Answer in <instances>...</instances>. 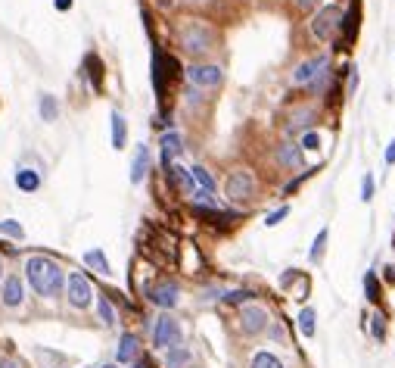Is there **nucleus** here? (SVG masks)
I'll use <instances>...</instances> for the list:
<instances>
[{"instance_id": "obj_24", "label": "nucleus", "mask_w": 395, "mask_h": 368, "mask_svg": "<svg viewBox=\"0 0 395 368\" xmlns=\"http://www.w3.org/2000/svg\"><path fill=\"white\" fill-rule=\"evenodd\" d=\"M84 265H91V269H93V272H100V275H109V272H113V269H109V259H106V253H103V250H97V247L84 253Z\"/></svg>"}, {"instance_id": "obj_28", "label": "nucleus", "mask_w": 395, "mask_h": 368, "mask_svg": "<svg viewBox=\"0 0 395 368\" xmlns=\"http://www.w3.org/2000/svg\"><path fill=\"white\" fill-rule=\"evenodd\" d=\"M252 368H283V362L274 353H268V349H262V353L252 356Z\"/></svg>"}, {"instance_id": "obj_4", "label": "nucleus", "mask_w": 395, "mask_h": 368, "mask_svg": "<svg viewBox=\"0 0 395 368\" xmlns=\"http://www.w3.org/2000/svg\"><path fill=\"white\" fill-rule=\"evenodd\" d=\"M93 284L88 281V275H81V272H72V275L66 278V287H63V297H66V303L72 306V309H88V306L93 303Z\"/></svg>"}, {"instance_id": "obj_37", "label": "nucleus", "mask_w": 395, "mask_h": 368, "mask_svg": "<svg viewBox=\"0 0 395 368\" xmlns=\"http://www.w3.org/2000/svg\"><path fill=\"white\" fill-rule=\"evenodd\" d=\"M386 166H395V138L389 141V147H386Z\"/></svg>"}, {"instance_id": "obj_30", "label": "nucleus", "mask_w": 395, "mask_h": 368, "mask_svg": "<svg viewBox=\"0 0 395 368\" xmlns=\"http://www.w3.org/2000/svg\"><path fill=\"white\" fill-rule=\"evenodd\" d=\"M0 234H6V237H16V241H22V237H25V228L19 225V222L6 219V222H0Z\"/></svg>"}, {"instance_id": "obj_1", "label": "nucleus", "mask_w": 395, "mask_h": 368, "mask_svg": "<svg viewBox=\"0 0 395 368\" xmlns=\"http://www.w3.org/2000/svg\"><path fill=\"white\" fill-rule=\"evenodd\" d=\"M22 272H25V281H29V287L41 299H56L59 294H63L66 272H63V265H59L56 259H50V256H41V253L29 256Z\"/></svg>"}, {"instance_id": "obj_15", "label": "nucleus", "mask_w": 395, "mask_h": 368, "mask_svg": "<svg viewBox=\"0 0 395 368\" xmlns=\"http://www.w3.org/2000/svg\"><path fill=\"white\" fill-rule=\"evenodd\" d=\"M150 172V147L147 144H137L134 159H131V184H140Z\"/></svg>"}, {"instance_id": "obj_25", "label": "nucleus", "mask_w": 395, "mask_h": 368, "mask_svg": "<svg viewBox=\"0 0 395 368\" xmlns=\"http://www.w3.org/2000/svg\"><path fill=\"white\" fill-rule=\"evenodd\" d=\"M97 315H100V322L106 324V328H113V324L118 322V312H116V306L109 303L106 297H97Z\"/></svg>"}, {"instance_id": "obj_36", "label": "nucleus", "mask_w": 395, "mask_h": 368, "mask_svg": "<svg viewBox=\"0 0 395 368\" xmlns=\"http://www.w3.org/2000/svg\"><path fill=\"white\" fill-rule=\"evenodd\" d=\"M358 91V69L349 72V84H346V94H355Z\"/></svg>"}, {"instance_id": "obj_35", "label": "nucleus", "mask_w": 395, "mask_h": 368, "mask_svg": "<svg viewBox=\"0 0 395 368\" xmlns=\"http://www.w3.org/2000/svg\"><path fill=\"white\" fill-rule=\"evenodd\" d=\"M371 197H374V175L367 172V175L361 178V200L367 203V200H371Z\"/></svg>"}, {"instance_id": "obj_2", "label": "nucleus", "mask_w": 395, "mask_h": 368, "mask_svg": "<svg viewBox=\"0 0 395 368\" xmlns=\"http://www.w3.org/2000/svg\"><path fill=\"white\" fill-rule=\"evenodd\" d=\"M175 35L187 56H205L215 47V31L202 19H196V16H187V19L178 22Z\"/></svg>"}, {"instance_id": "obj_6", "label": "nucleus", "mask_w": 395, "mask_h": 368, "mask_svg": "<svg viewBox=\"0 0 395 368\" xmlns=\"http://www.w3.org/2000/svg\"><path fill=\"white\" fill-rule=\"evenodd\" d=\"M184 344V331H181V322L175 315L162 312L156 324H153V347L156 349H171V347H181Z\"/></svg>"}, {"instance_id": "obj_26", "label": "nucleus", "mask_w": 395, "mask_h": 368, "mask_svg": "<svg viewBox=\"0 0 395 368\" xmlns=\"http://www.w3.org/2000/svg\"><path fill=\"white\" fill-rule=\"evenodd\" d=\"M342 25H346V35H342L346 44H342V47H349V41L355 38V31H358V6H352L349 13H342Z\"/></svg>"}, {"instance_id": "obj_40", "label": "nucleus", "mask_w": 395, "mask_h": 368, "mask_svg": "<svg viewBox=\"0 0 395 368\" xmlns=\"http://www.w3.org/2000/svg\"><path fill=\"white\" fill-rule=\"evenodd\" d=\"M293 4L299 6V10H312V6L317 4V0H293Z\"/></svg>"}, {"instance_id": "obj_33", "label": "nucleus", "mask_w": 395, "mask_h": 368, "mask_svg": "<svg viewBox=\"0 0 395 368\" xmlns=\"http://www.w3.org/2000/svg\"><path fill=\"white\" fill-rule=\"evenodd\" d=\"M364 290H367V299H371V303L380 299V287H376V275H374V272L364 278Z\"/></svg>"}, {"instance_id": "obj_46", "label": "nucleus", "mask_w": 395, "mask_h": 368, "mask_svg": "<svg viewBox=\"0 0 395 368\" xmlns=\"http://www.w3.org/2000/svg\"><path fill=\"white\" fill-rule=\"evenodd\" d=\"M103 368H116V365H103Z\"/></svg>"}, {"instance_id": "obj_19", "label": "nucleus", "mask_w": 395, "mask_h": 368, "mask_svg": "<svg viewBox=\"0 0 395 368\" xmlns=\"http://www.w3.org/2000/svg\"><path fill=\"white\" fill-rule=\"evenodd\" d=\"M84 72H88V79H91V88L93 91H103V59L97 56V54H88V59H84Z\"/></svg>"}, {"instance_id": "obj_29", "label": "nucleus", "mask_w": 395, "mask_h": 368, "mask_svg": "<svg viewBox=\"0 0 395 368\" xmlns=\"http://www.w3.org/2000/svg\"><path fill=\"white\" fill-rule=\"evenodd\" d=\"M327 237H330V231H327V228L317 231L314 247H312V253H308V259H312V262H321V253H324V244H327Z\"/></svg>"}, {"instance_id": "obj_44", "label": "nucleus", "mask_w": 395, "mask_h": 368, "mask_svg": "<svg viewBox=\"0 0 395 368\" xmlns=\"http://www.w3.org/2000/svg\"><path fill=\"white\" fill-rule=\"evenodd\" d=\"M187 4H205V0H187Z\"/></svg>"}, {"instance_id": "obj_12", "label": "nucleus", "mask_w": 395, "mask_h": 368, "mask_svg": "<svg viewBox=\"0 0 395 368\" xmlns=\"http://www.w3.org/2000/svg\"><path fill=\"white\" fill-rule=\"evenodd\" d=\"M159 144H162V166H171L175 156L184 153V134L181 131H165L159 138Z\"/></svg>"}, {"instance_id": "obj_10", "label": "nucleus", "mask_w": 395, "mask_h": 368, "mask_svg": "<svg viewBox=\"0 0 395 368\" xmlns=\"http://www.w3.org/2000/svg\"><path fill=\"white\" fill-rule=\"evenodd\" d=\"M147 299L153 306H159V309L168 312L181 303V287H178L175 281H156L153 287H147Z\"/></svg>"}, {"instance_id": "obj_20", "label": "nucleus", "mask_w": 395, "mask_h": 368, "mask_svg": "<svg viewBox=\"0 0 395 368\" xmlns=\"http://www.w3.org/2000/svg\"><path fill=\"white\" fill-rule=\"evenodd\" d=\"M190 362H193V353H190V349H187L184 344L165 349V368H187Z\"/></svg>"}, {"instance_id": "obj_42", "label": "nucleus", "mask_w": 395, "mask_h": 368, "mask_svg": "<svg viewBox=\"0 0 395 368\" xmlns=\"http://www.w3.org/2000/svg\"><path fill=\"white\" fill-rule=\"evenodd\" d=\"M0 368H22L16 359H0Z\"/></svg>"}, {"instance_id": "obj_23", "label": "nucleus", "mask_w": 395, "mask_h": 368, "mask_svg": "<svg viewBox=\"0 0 395 368\" xmlns=\"http://www.w3.org/2000/svg\"><path fill=\"white\" fill-rule=\"evenodd\" d=\"M312 122H314V109H296L287 122V131H305V128H312Z\"/></svg>"}, {"instance_id": "obj_11", "label": "nucleus", "mask_w": 395, "mask_h": 368, "mask_svg": "<svg viewBox=\"0 0 395 368\" xmlns=\"http://www.w3.org/2000/svg\"><path fill=\"white\" fill-rule=\"evenodd\" d=\"M268 324H271V319H268V309H265V306L246 303L243 309H240V328H243V334H262Z\"/></svg>"}, {"instance_id": "obj_32", "label": "nucleus", "mask_w": 395, "mask_h": 368, "mask_svg": "<svg viewBox=\"0 0 395 368\" xmlns=\"http://www.w3.org/2000/svg\"><path fill=\"white\" fill-rule=\"evenodd\" d=\"M252 297H255L252 290H230V294H225L221 299H225V303H249Z\"/></svg>"}, {"instance_id": "obj_27", "label": "nucleus", "mask_w": 395, "mask_h": 368, "mask_svg": "<svg viewBox=\"0 0 395 368\" xmlns=\"http://www.w3.org/2000/svg\"><path fill=\"white\" fill-rule=\"evenodd\" d=\"M314 319H317V312L312 306H305V309L299 312V331H302L305 337H314Z\"/></svg>"}, {"instance_id": "obj_34", "label": "nucleus", "mask_w": 395, "mask_h": 368, "mask_svg": "<svg viewBox=\"0 0 395 368\" xmlns=\"http://www.w3.org/2000/svg\"><path fill=\"white\" fill-rule=\"evenodd\" d=\"M289 216V207H280V209H274V212H268V219H265V225L268 228H274V225H280L283 219Z\"/></svg>"}, {"instance_id": "obj_38", "label": "nucleus", "mask_w": 395, "mask_h": 368, "mask_svg": "<svg viewBox=\"0 0 395 368\" xmlns=\"http://www.w3.org/2000/svg\"><path fill=\"white\" fill-rule=\"evenodd\" d=\"M374 337H383V315H374Z\"/></svg>"}, {"instance_id": "obj_7", "label": "nucleus", "mask_w": 395, "mask_h": 368, "mask_svg": "<svg viewBox=\"0 0 395 368\" xmlns=\"http://www.w3.org/2000/svg\"><path fill=\"white\" fill-rule=\"evenodd\" d=\"M184 75L190 81V88H200V91H215L225 81V69L218 63H190Z\"/></svg>"}, {"instance_id": "obj_18", "label": "nucleus", "mask_w": 395, "mask_h": 368, "mask_svg": "<svg viewBox=\"0 0 395 368\" xmlns=\"http://www.w3.org/2000/svg\"><path fill=\"white\" fill-rule=\"evenodd\" d=\"M13 181H16V187H19L22 194H34L41 187V175L34 172V169H16V175H13Z\"/></svg>"}, {"instance_id": "obj_22", "label": "nucleus", "mask_w": 395, "mask_h": 368, "mask_svg": "<svg viewBox=\"0 0 395 368\" xmlns=\"http://www.w3.org/2000/svg\"><path fill=\"white\" fill-rule=\"evenodd\" d=\"M38 113H41V119H44V122H56V119H59V100L53 97V94H41Z\"/></svg>"}, {"instance_id": "obj_45", "label": "nucleus", "mask_w": 395, "mask_h": 368, "mask_svg": "<svg viewBox=\"0 0 395 368\" xmlns=\"http://www.w3.org/2000/svg\"><path fill=\"white\" fill-rule=\"evenodd\" d=\"M134 368H147V362H137V365H134Z\"/></svg>"}, {"instance_id": "obj_41", "label": "nucleus", "mask_w": 395, "mask_h": 368, "mask_svg": "<svg viewBox=\"0 0 395 368\" xmlns=\"http://www.w3.org/2000/svg\"><path fill=\"white\" fill-rule=\"evenodd\" d=\"M153 4H156L159 10H171V6H175V0H153Z\"/></svg>"}, {"instance_id": "obj_13", "label": "nucleus", "mask_w": 395, "mask_h": 368, "mask_svg": "<svg viewBox=\"0 0 395 368\" xmlns=\"http://www.w3.org/2000/svg\"><path fill=\"white\" fill-rule=\"evenodd\" d=\"M137 353H140V340H137V334H122L118 337V347H116V359H118V365H128V362H134Z\"/></svg>"}, {"instance_id": "obj_8", "label": "nucleus", "mask_w": 395, "mask_h": 368, "mask_svg": "<svg viewBox=\"0 0 395 368\" xmlns=\"http://www.w3.org/2000/svg\"><path fill=\"white\" fill-rule=\"evenodd\" d=\"M225 197L230 203H246L255 197V175L249 169H234L227 172V181H225Z\"/></svg>"}, {"instance_id": "obj_17", "label": "nucleus", "mask_w": 395, "mask_h": 368, "mask_svg": "<svg viewBox=\"0 0 395 368\" xmlns=\"http://www.w3.org/2000/svg\"><path fill=\"white\" fill-rule=\"evenodd\" d=\"M109 131H113V147L125 150L128 147V122H125V116L118 113V109L109 116Z\"/></svg>"}, {"instance_id": "obj_9", "label": "nucleus", "mask_w": 395, "mask_h": 368, "mask_svg": "<svg viewBox=\"0 0 395 368\" xmlns=\"http://www.w3.org/2000/svg\"><path fill=\"white\" fill-rule=\"evenodd\" d=\"M0 306L4 309H22L25 306V281L19 278V272H10L0 281Z\"/></svg>"}, {"instance_id": "obj_39", "label": "nucleus", "mask_w": 395, "mask_h": 368, "mask_svg": "<svg viewBox=\"0 0 395 368\" xmlns=\"http://www.w3.org/2000/svg\"><path fill=\"white\" fill-rule=\"evenodd\" d=\"M72 4H75V0H53V6H56V10H59V13L72 10Z\"/></svg>"}, {"instance_id": "obj_16", "label": "nucleus", "mask_w": 395, "mask_h": 368, "mask_svg": "<svg viewBox=\"0 0 395 368\" xmlns=\"http://www.w3.org/2000/svg\"><path fill=\"white\" fill-rule=\"evenodd\" d=\"M277 162L283 169H299L302 166V150H299V144H289V141H283V144H277Z\"/></svg>"}, {"instance_id": "obj_5", "label": "nucleus", "mask_w": 395, "mask_h": 368, "mask_svg": "<svg viewBox=\"0 0 395 368\" xmlns=\"http://www.w3.org/2000/svg\"><path fill=\"white\" fill-rule=\"evenodd\" d=\"M339 25H342V10L337 4H327V6H321L317 16L312 19V35L321 41V44H330V41L337 38Z\"/></svg>"}, {"instance_id": "obj_14", "label": "nucleus", "mask_w": 395, "mask_h": 368, "mask_svg": "<svg viewBox=\"0 0 395 368\" xmlns=\"http://www.w3.org/2000/svg\"><path fill=\"white\" fill-rule=\"evenodd\" d=\"M165 178H168V181L178 187V191H184V194H193V191H196V184H193V175H190V169L178 166V162H171V166H165Z\"/></svg>"}, {"instance_id": "obj_31", "label": "nucleus", "mask_w": 395, "mask_h": 368, "mask_svg": "<svg viewBox=\"0 0 395 368\" xmlns=\"http://www.w3.org/2000/svg\"><path fill=\"white\" fill-rule=\"evenodd\" d=\"M317 147H321V134H317V131H302L299 150H317Z\"/></svg>"}, {"instance_id": "obj_43", "label": "nucleus", "mask_w": 395, "mask_h": 368, "mask_svg": "<svg viewBox=\"0 0 395 368\" xmlns=\"http://www.w3.org/2000/svg\"><path fill=\"white\" fill-rule=\"evenodd\" d=\"M0 281H4V256H0Z\"/></svg>"}, {"instance_id": "obj_21", "label": "nucleus", "mask_w": 395, "mask_h": 368, "mask_svg": "<svg viewBox=\"0 0 395 368\" xmlns=\"http://www.w3.org/2000/svg\"><path fill=\"white\" fill-rule=\"evenodd\" d=\"M190 175H193V184L200 187V191H205V194L218 191V184H215V178H212V172L205 166H190Z\"/></svg>"}, {"instance_id": "obj_3", "label": "nucleus", "mask_w": 395, "mask_h": 368, "mask_svg": "<svg viewBox=\"0 0 395 368\" xmlns=\"http://www.w3.org/2000/svg\"><path fill=\"white\" fill-rule=\"evenodd\" d=\"M327 72H330V56L317 54L312 59H302V63L293 69V84H296V88L324 91V84H327Z\"/></svg>"}]
</instances>
